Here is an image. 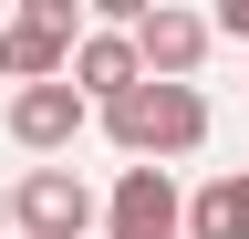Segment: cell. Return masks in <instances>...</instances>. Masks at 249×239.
Segmentation results:
<instances>
[{
    "label": "cell",
    "mask_w": 249,
    "mask_h": 239,
    "mask_svg": "<svg viewBox=\"0 0 249 239\" xmlns=\"http://www.w3.org/2000/svg\"><path fill=\"white\" fill-rule=\"evenodd\" d=\"M83 42V11L73 0H21L11 21H0V52H11V83H62V63H73Z\"/></svg>",
    "instance_id": "7a4b0ae2"
},
{
    "label": "cell",
    "mask_w": 249,
    "mask_h": 239,
    "mask_svg": "<svg viewBox=\"0 0 249 239\" xmlns=\"http://www.w3.org/2000/svg\"><path fill=\"white\" fill-rule=\"evenodd\" d=\"M62 83H73V94L83 104H114V94H135V42H124V32H83L73 42V63H62Z\"/></svg>",
    "instance_id": "52a82bcc"
},
{
    "label": "cell",
    "mask_w": 249,
    "mask_h": 239,
    "mask_svg": "<svg viewBox=\"0 0 249 239\" xmlns=\"http://www.w3.org/2000/svg\"><path fill=\"white\" fill-rule=\"evenodd\" d=\"M93 114H104V135L135 166H166V156H197V146H208V94H197V83H135V94H114Z\"/></svg>",
    "instance_id": "6da1fadb"
},
{
    "label": "cell",
    "mask_w": 249,
    "mask_h": 239,
    "mask_svg": "<svg viewBox=\"0 0 249 239\" xmlns=\"http://www.w3.org/2000/svg\"><path fill=\"white\" fill-rule=\"evenodd\" d=\"M0 83H11V52H0Z\"/></svg>",
    "instance_id": "8fae6325"
},
{
    "label": "cell",
    "mask_w": 249,
    "mask_h": 239,
    "mask_svg": "<svg viewBox=\"0 0 249 239\" xmlns=\"http://www.w3.org/2000/svg\"><path fill=\"white\" fill-rule=\"evenodd\" d=\"M177 177L166 166H124L114 198H104V239H177Z\"/></svg>",
    "instance_id": "8992f818"
},
{
    "label": "cell",
    "mask_w": 249,
    "mask_h": 239,
    "mask_svg": "<svg viewBox=\"0 0 249 239\" xmlns=\"http://www.w3.org/2000/svg\"><path fill=\"white\" fill-rule=\"evenodd\" d=\"M177 239H249V166L208 177V187L177 208Z\"/></svg>",
    "instance_id": "ba28073f"
},
{
    "label": "cell",
    "mask_w": 249,
    "mask_h": 239,
    "mask_svg": "<svg viewBox=\"0 0 249 239\" xmlns=\"http://www.w3.org/2000/svg\"><path fill=\"white\" fill-rule=\"evenodd\" d=\"M93 125V104L73 94V83H11V146H31V156H62Z\"/></svg>",
    "instance_id": "5b68a950"
},
{
    "label": "cell",
    "mask_w": 249,
    "mask_h": 239,
    "mask_svg": "<svg viewBox=\"0 0 249 239\" xmlns=\"http://www.w3.org/2000/svg\"><path fill=\"white\" fill-rule=\"evenodd\" d=\"M11 219H21V239H83L93 229V187L73 166H31L11 187Z\"/></svg>",
    "instance_id": "277c9868"
},
{
    "label": "cell",
    "mask_w": 249,
    "mask_h": 239,
    "mask_svg": "<svg viewBox=\"0 0 249 239\" xmlns=\"http://www.w3.org/2000/svg\"><path fill=\"white\" fill-rule=\"evenodd\" d=\"M0 229H11V198H0Z\"/></svg>",
    "instance_id": "30bf717a"
},
{
    "label": "cell",
    "mask_w": 249,
    "mask_h": 239,
    "mask_svg": "<svg viewBox=\"0 0 249 239\" xmlns=\"http://www.w3.org/2000/svg\"><path fill=\"white\" fill-rule=\"evenodd\" d=\"M124 42H135V73H145V83H187V73L208 63V11L156 0V11H135V32H124Z\"/></svg>",
    "instance_id": "3957f363"
},
{
    "label": "cell",
    "mask_w": 249,
    "mask_h": 239,
    "mask_svg": "<svg viewBox=\"0 0 249 239\" xmlns=\"http://www.w3.org/2000/svg\"><path fill=\"white\" fill-rule=\"evenodd\" d=\"M218 32H229V42H249V0H218V11H208V42Z\"/></svg>",
    "instance_id": "9c48e42d"
}]
</instances>
